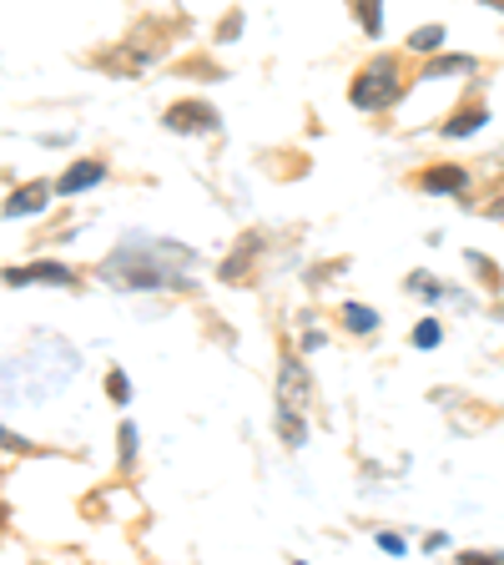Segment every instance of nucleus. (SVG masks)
<instances>
[{
    "label": "nucleus",
    "mask_w": 504,
    "mask_h": 565,
    "mask_svg": "<svg viewBox=\"0 0 504 565\" xmlns=\"http://www.w3.org/2000/svg\"><path fill=\"white\" fill-rule=\"evenodd\" d=\"M399 71H394V61H374V66L364 71V82L353 86V102L358 106H384V102H394V92H399V82H394Z\"/></svg>",
    "instance_id": "nucleus-1"
},
{
    "label": "nucleus",
    "mask_w": 504,
    "mask_h": 565,
    "mask_svg": "<svg viewBox=\"0 0 504 565\" xmlns=\"http://www.w3.org/2000/svg\"><path fill=\"white\" fill-rule=\"evenodd\" d=\"M6 282H11V288H25V282H71V273L56 268V263H35V268H11Z\"/></svg>",
    "instance_id": "nucleus-2"
},
{
    "label": "nucleus",
    "mask_w": 504,
    "mask_h": 565,
    "mask_svg": "<svg viewBox=\"0 0 504 565\" xmlns=\"http://www.w3.org/2000/svg\"><path fill=\"white\" fill-rule=\"evenodd\" d=\"M167 127H187V131H212L217 127V117H212V106H172V117H167Z\"/></svg>",
    "instance_id": "nucleus-3"
},
{
    "label": "nucleus",
    "mask_w": 504,
    "mask_h": 565,
    "mask_svg": "<svg viewBox=\"0 0 504 565\" xmlns=\"http://www.w3.org/2000/svg\"><path fill=\"white\" fill-rule=\"evenodd\" d=\"M101 177H106L101 162H76L66 177H61V198H71V192H82V188H96Z\"/></svg>",
    "instance_id": "nucleus-4"
},
{
    "label": "nucleus",
    "mask_w": 504,
    "mask_h": 565,
    "mask_svg": "<svg viewBox=\"0 0 504 565\" xmlns=\"http://www.w3.org/2000/svg\"><path fill=\"white\" fill-rule=\"evenodd\" d=\"M46 192H51L46 182H31V188H21L11 202H6V212H11V217H21V212H41L46 207Z\"/></svg>",
    "instance_id": "nucleus-5"
},
{
    "label": "nucleus",
    "mask_w": 504,
    "mask_h": 565,
    "mask_svg": "<svg viewBox=\"0 0 504 565\" xmlns=\"http://www.w3.org/2000/svg\"><path fill=\"white\" fill-rule=\"evenodd\" d=\"M423 188H429V192H464V172H454V167L423 172Z\"/></svg>",
    "instance_id": "nucleus-6"
},
{
    "label": "nucleus",
    "mask_w": 504,
    "mask_h": 565,
    "mask_svg": "<svg viewBox=\"0 0 504 565\" xmlns=\"http://www.w3.org/2000/svg\"><path fill=\"white\" fill-rule=\"evenodd\" d=\"M459 71H474V61L470 56H444V61H435V66L423 71V76H459Z\"/></svg>",
    "instance_id": "nucleus-7"
},
{
    "label": "nucleus",
    "mask_w": 504,
    "mask_h": 565,
    "mask_svg": "<svg viewBox=\"0 0 504 565\" xmlns=\"http://www.w3.org/2000/svg\"><path fill=\"white\" fill-rule=\"evenodd\" d=\"M439 41H444V31H439V25H423V31H414V35H409V46H414V51H439Z\"/></svg>",
    "instance_id": "nucleus-8"
},
{
    "label": "nucleus",
    "mask_w": 504,
    "mask_h": 565,
    "mask_svg": "<svg viewBox=\"0 0 504 565\" xmlns=\"http://www.w3.org/2000/svg\"><path fill=\"white\" fill-rule=\"evenodd\" d=\"M343 318H348L353 333H368V329H374V313H368L364 303H348V308H343Z\"/></svg>",
    "instance_id": "nucleus-9"
},
{
    "label": "nucleus",
    "mask_w": 504,
    "mask_h": 565,
    "mask_svg": "<svg viewBox=\"0 0 504 565\" xmlns=\"http://www.w3.org/2000/svg\"><path fill=\"white\" fill-rule=\"evenodd\" d=\"M414 343H419V349H435V343H439V323H419V329H414Z\"/></svg>",
    "instance_id": "nucleus-10"
},
{
    "label": "nucleus",
    "mask_w": 504,
    "mask_h": 565,
    "mask_svg": "<svg viewBox=\"0 0 504 565\" xmlns=\"http://www.w3.org/2000/svg\"><path fill=\"white\" fill-rule=\"evenodd\" d=\"M480 121H484V111H470L464 121H449V137H464V131H474Z\"/></svg>",
    "instance_id": "nucleus-11"
},
{
    "label": "nucleus",
    "mask_w": 504,
    "mask_h": 565,
    "mask_svg": "<svg viewBox=\"0 0 504 565\" xmlns=\"http://www.w3.org/2000/svg\"><path fill=\"white\" fill-rule=\"evenodd\" d=\"M111 399L127 404V379H121V374H111Z\"/></svg>",
    "instance_id": "nucleus-12"
},
{
    "label": "nucleus",
    "mask_w": 504,
    "mask_h": 565,
    "mask_svg": "<svg viewBox=\"0 0 504 565\" xmlns=\"http://www.w3.org/2000/svg\"><path fill=\"white\" fill-rule=\"evenodd\" d=\"M378 545H384L388 555H404V541H399V535H378Z\"/></svg>",
    "instance_id": "nucleus-13"
}]
</instances>
